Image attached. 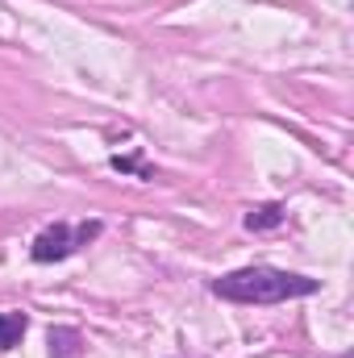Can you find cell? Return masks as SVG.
Here are the masks:
<instances>
[{
	"instance_id": "cell-4",
	"label": "cell",
	"mask_w": 354,
	"mask_h": 358,
	"mask_svg": "<svg viewBox=\"0 0 354 358\" xmlns=\"http://www.w3.org/2000/svg\"><path fill=\"white\" fill-rule=\"evenodd\" d=\"M283 225V204H259L246 213V229H275Z\"/></svg>"
},
{
	"instance_id": "cell-2",
	"label": "cell",
	"mask_w": 354,
	"mask_h": 358,
	"mask_svg": "<svg viewBox=\"0 0 354 358\" xmlns=\"http://www.w3.org/2000/svg\"><path fill=\"white\" fill-rule=\"evenodd\" d=\"M92 238H100V221H84V225H50L34 238V259L38 263H59V259H71L80 246H88Z\"/></svg>"
},
{
	"instance_id": "cell-1",
	"label": "cell",
	"mask_w": 354,
	"mask_h": 358,
	"mask_svg": "<svg viewBox=\"0 0 354 358\" xmlns=\"http://www.w3.org/2000/svg\"><path fill=\"white\" fill-rule=\"evenodd\" d=\"M313 292H317V279L279 267H242L213 283V296H221L229 304H283V300H300Z\"/></svg>"
},
{
	"instance_id": "cell-5",
	"label": "cell",
	"mask_w": 354,
	"mask_h": 358,
	"mask_svg": "<svg viewBox=\"0 0 354 358\" xmlns=\"http://www.w3.org/2000/svg\"><path fill=\"white\" fill-rule=\"evenodd\" d=\"M76 342H80L76 329H50V355H76Z\"/></svg>"
},
{
	"instance_id": "cell-3",
	"label": "cell",
	"mask_w": 354,
	"mask_h": 358,
	"mask_svg": "<svg viewBox=\"0 0 354 358\" xmlns=\"http://www.w3.org/2000/svg\"><path fill=\"white\" fill-rule=\"evenodd\" d=\"M25 317L21 313H0V350H13L21 338H25Z\"/></svg>"
}]
</instances>
